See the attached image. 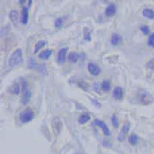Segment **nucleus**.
<instances>
[{"mask_svg":"<svg viewBox=\"0 0 154 154\" xmlns=\"http://www.w3.org/2000/svg\"><path fill=\"white\" fill-rule=\"evenodd\" d=\"M22 62H23V53H22V49H16V50L10 56V58H8V65H10L11 68H14V66L20 65Z\"/></svg>","mask_w":154,"mask_h":154,"instance_id":"f257e3e1","label":"nucleus"},{"mask_svg":"<svg viewBox=\"0 0 154 154\" xmlns=\"http://www.w3.org/2000/svg\"><path fill=\"white\" fill-rule=\"evenodd\" d=\"M34 116H35L34 111H31V109H24V111L20 112L19 119H20L22 123H29V122H31V120L34 119Z\"/></svg>","mask_w":154,"mask_h":154,"instance_id":"f03ea898","label":"nucleus"},{"mask_svg":"<svg viewBox=\"0 0 154 154\" xmlns=\"http://www.w3.org/2000/svg\"><path fill=\"white\" fill-rule=\"evenodd\" d=\"M68 60V48H61L57 53V62L60 65L65 64V61Z\"/></svg>","mask_w":154,"mask_h":154,"instance_id":"7ed1b4c3","label":"nucleus"},{"mask_svg":"<svg viewBox=\"0 0 154 154\" xmlns=\"http://www.w3.org/2000/svg\"><path fill=\"white\" fill-rule=\"evenodd\" d=\"M138 100L141 101L142 104H150L153 101V97H152V95L150 93H147V92H145V91H139L138 92Z\"/></svg>","mask_w":154,"mask_h":154,"instance_id":"20e7f679","label":"nucleus"},{"mask_svg":"<svg viewBox=\"0 0 154 154\" xmlns=\"http://www.w3.org/2000/svg\"><path fill=\"white\" fill-rule=\"evenodd\" d=\"M93 125H96V126H99V127L103 130V133H104V135L106 137H109L111 135V131H109V128H108V126L106 125V123L103 122V120H99V119H95L93 120Z\"/></svg>","mask_w":154,"mask_h":154,"instance_id":"39448f33","label":"nucleus"},{"mask_svg":"<svg viewBox=\"0 0 154 154\" xmlns=\"http://www.w3.org/2000/svg\"><path fill=\"white\" fill-rule=\"evenodd\" d=\"M88 72L92 76H99L101 73V69L99 68V65H96L95 62H89L88 64Z\"/></svg>","mask_w":154,"mask_h":154,"instance_id":"423d86ee","label":"nucleus"},{"mask_svg":"<svg viewBox=\"0 0 154 154\" xmlns=\"http://www.w3.org/2000/svg\"><path fill=\"white\" fill-rule=\"evenodd\" d=\"M128 131H130V123H128V122H126L125 125H123L122 130H120V134H119V137H118V141H120V142H122L123 139L126 138V135H127V134H128Z\"/></svg>","mask_w":154,"mask_h":154,"instance_id":"0eeeda50","label":"nucleus"},{"mask_svg":"<svg viewBox=\"0 0 154 154\" xmlns=\"http://www.w3.org/2000/svg\"><path fill=\"white\" fill-rule=\"evenodd\" d=\"M112 96H114V99H116V100H122L123 96H125V91H123V88L122 87L114 88V91H112Z\"/></svg>","mask_w":154,"mask_h":154,"instance_id":"6e6552de","label":"nucleus"},{"mask_svg":"<svg viewBox=\"0 0 154 154\" xmlns=\"http://www.w3.org/2000/svg\"><path fill=\"white\" fill-rule=\"evenodd\" d=\"M115 12H116V4L109 3V4L107 5L106 11H104V15L106 16H112V15H115Z\"/></svg>","mask_w":154,"mask_h":154,"instance_id":"1a4fd4ad","label":"nucleus"},{"mask_svg":"<svg viewBox=\"0 0 154 154\" xmlns=\"http://www.w3.org/2000/svg\"><path fill=\"white\" fill-rule=\"evenodd\" d=\"M10 93H12V95H19V93H20V91H23L22 89V87H20V84H19V82H14L12 85H11L10 87Z\"/></svg>","mask_w":154,"mask_h":154,"instance_id":"9d476101","label":"nucleus"},{"mask_svg":"<svg viewBox=\"0 0 154 154\" xmlns=\"http://www.w3.org/2000/svg\"><path fill=\"white\" fill-rule=\"evenodd\" d=\"M20 22L23 24L29 23V8L23 7V10H22V15H20Z\"/></svg>","mask_w":154,"mask_h":154,"instance_id":"9b49d317","label":"nucleus"},{"mask_svg":"<svg viewBox=\"0 0 154 154\" xmlns=\"http://www.w3.org/2000/svg\"><path fill=\"white\" fill-rule=\"evenodd\" d=\"M123 42V38L120 37L119 34H112V37H111V43L114 46H118V45H120V43Z\"/></svg>","mask_w":154,"mask_h":154,"instance_id":"f8f14e48","label":"nucleus"},{"mask_svg":"<svg viewBox=\"0 0 154 154\" xmlns=\"http://www.w3.org/2000/svg\"><path fill=\"white\" fill-rule=\"evenodd\" d=\"M79 60H80V54L76 53V51H72V53L68 54V61L72 62V64H76Z\"/></svg>","mask_w":154,"mask_h":154,"instance_id":"ddd939ff","label":"nucleus"},{"mask_svg":"<svg viewBox=\"0 0 154 154\" xmlns=\"http://www.w3.org/2000/svg\"><path fill=\"white\" fill-rule=\"evenodd\" d=\"M77 85H79V87H80V88H81V89H82V91H87V92H88V91H89V89H91V85H89V84H88V82H87V81H85V80H82V79L77 80Z\"/></svg>","mask_w":154,"mask_h":154,"instance_id":"4468645a","label":"nucleus"},{"mask_svg":"<svg viewBox=\"0 0 154 154\" xmlns=\"http://www.w3.org/2000/svg\"><path fill=\"white\" fill-rule=\"evenodd\" d=\"M31 99V91L27 89V91H23V96H22V104H27Z\"/></svg>","mask_w":154,"mask_h":154,"instance_id":"2eb2a0df","label":"nucleus"},{"mask_svg":"<svg viewBox=\"0 0 154 154\" xmlns=\"http://www.w3.org/2000/svg\"><path fill=\"white\" fill-rule=\"evenodd\" d=\"M53 122H54V127H56V133L60 134V133H61V130H62V122H61V119H60V118H54Z\"/></svg>","mask_w":154,"mask_h":154,"instance_id":"dca6fc26","label":"nucleus"},{"mask_svg":"<svg viewBox=\"0 0 154 154\" xmlns=\"http://www.w3.org/2000/svg\"><path fill=\"white\" fill-rule=\"evenodd\" d=\"M100 84H101V91H104V92H108V91H111V81H109L108 79L103 80Z\"/></svg>","mask_w":154,"mask_h":154,"instance_id":"f3484780","label":"nucleus"},{"mask_svg":"<svg viewBox=\"0 0 154 154\" xmlns=\"http://www.w3.org/2000/svg\"><path fill=\"white\" fill-rule=\"evenodd\" d=\"M10 19H11V22H12L14 24L18 23V20H19V14H18V11H15V10L10 11Z\"/></svg>","mask_w":154,"mask_h":154,"instance_id":"a211bd4d","label":"nucleus"},{"mask_svg":"<svg viewBox=\"0 0 154 154\" xmlns=\"http://www.w3.org/2000/svg\"><path fill=\"white\" fill-rule=\"evenodd\" d=\"M89 119H91V115L88 114V112H84V114L80 115V118H79V123H80V125H84V123H87Z\"/></svg>","mask_w":154,"mask_h":154,"instance_id":"6ab92c4d","label":"nucleus"},{"mask_svg":"<svg viewBox=\"0 0 154 154\" xmlns=\"http://www.w3.org/2000/svg\"><path fill=\"white\" fill-rule=\"evenodd\" d=\"M51 53H53V51H51L50 49H46V50H43V51L39 53V58L41 60H48L49 57L51 56Z\"/></svg>","mask_w":154,"mask_h":154,"instance_id":"aec40b11","label":"nucleus"},{"mask_svg":"<svg viewBox=\"0 0 154 154\" xmlns=\"http://www.w3.org/2000/svg\"><path fill=\"white\" fill-rule=\"evenodd\" d=\"M143 16H146L147 19H154V11L150 8H145L143 10Z\"/></svg>","mask_w":154,"mask_h":154,"instance_id":"412c9836","label":"nucleus"},{"mask_svg":"<svg viewBox=\"0 0 154 154\" xmlns=\"http://www.w3.org/2000/svg\"><path fill=\"white\" fill-rule=\"evenodd\" d=\"M45 45H46V41H43V39H42V41H39V42H38L37 45H35V48H34V53H39L41 49H42Z\"/></svg>","mask_w":154,"mask_h":154,"instance_id":"4be33fe9","label":"nucleus"},{"mask_svg":"<svg viewBox=\"0 0 154 154\" xmlns=\"http://www.w3.org/2000/svg\"><path fill=\"white\" fill-rule=\"evenodd\" d=\"M138 135L137 134H130V137H128V142H130V145H137L138 143Z\"/></svg>","mask_w":154,"mask_h":154,"instance_id":"5701e85b","label":"nucleus"},{"mask_svg":"<svg viewBox=\"0 0 154 154\" xmlns=\"http://www.w3.org/2000/svg\"><path fill=\"white\" fill-rule=\"evenodd\" d=\"M29 68H30V69H38V68H39V65L35 62L34 58H30L29 60Z\"/></svg>","mask_w":154,"mask_h":154,"instance_id":"b1692460","label":"nucleus"},{"mask_svg":"<svg viewBox=\"0 0 154 154\" xmlns=\"http://www.w3.org/2000/svg\"><path fill=\"white\" fill-rule=\"evenodd\" d=\"M111 122H112V125H114L115 128L119 127V120H118V116H116V115H112V116H111Z\"/></svg>","mask_w":154,"mask_h":154,"instance_id":"393cba45","label":"nucleus"},{"mask_svg":"<svg viewBox=\"0 0 154 154\" xmlns=\"http://www.w3.org/2000/svg\"><path fill=\"white\" fill-rule=\"evenodd\" d=\"M93 89H95V92L100 93L101 92V84H99V82H95V84H93Z\"/></svg>","mask_w":154,"mask_h":154,"instance_id":"a878e982","label":"nucleus"},{"mask_svg":"<svg viewBox=\"0 0 154 154\" xmlns=\"http://www.w3.org/2000/svg\"><path fill=\"white\" fill-rule=\"evenodd\" d=\"M84 37H85V41H91V32H89V29H84Z\"/></svg>","mask_w":154,"mask_h":154,"instance_id":"bb28decb","label":"nucleus"},{"mask_svg":"<svg viewBox=\"0 0 154 154\" xmlns=\"http://www.w3.org/2000/svg\"><path fill=\"white\" fill-rule=\"evenodd\" d=\"M146 68H147V69H150V70H154V58H152L149 62H147Z\"/></svg>","mask_w":154,"mask_h":154,"instance_id":"cd10ccee","label":"nucleus"},{"mask_svg":"<svg viewBox=\"0 0 154 154\" xmlns=\"http://www.w3.org/2000/svg\"><path fill=\"white\" fill-rule=\"evenodd\" d=\"M147 43H149L150 46H153V48H154V34H150V35H149V39H147Z\"/></svg>","mask_w":154,"mask_h":154,"instance_id":"c85d7f7f","label":"nucleus"},{"mask_svg":"<svg viewBox=\"0 0 154 154\" xmlns=\"http://www.w3.org/2000/svg\"><path fill=\"white\" fill-rule=\"evenodd\" d=\"M139 29H141V31L143 32V34H149V32H150V30H149V27H147V26H141Z\"/></svg>","mask_w":154,"mask_h":154,"instance_id":"c756f323","label":"nucleus"},{"mask_svg":"<svg viewBox=\"0 0 154 154\" xmlns=\"http://www.w3.org/2000/svg\"><path fill=\"white\" fill-rule=\"evenodd\" d=\"M8 30H10V26H5V27H3V29H2V37H5V35H7Z\"/></svg>","mask_w":154,"mask_h":154,"instance_id":"7c9ffc66","label":"nucleus"},{"mask_svg":"<svg viewBox=\"0 0 154 154\" xmlns=\"http://www.w3.org/2000/svg\"><path fill=\"white\" fill-rule=\"evenodd\" d=\"M61 24H62V18L57 19L56 20V27H61Z\"/></svg>","mask_w":154,"mask_h":154,"instance_id":"2f4dec72","label":"nucleus"},{"mask_svg":"<svg viewBox=\"0 0 154 154\" xmlns=\"http://www.w3.org/2000/svg\"><path fill=\"white\" fill-rule=\"evenodd\" d=\"M91 101H93V104H95L96 107H100V104L97 103V100H95V99H92V100H91Z\"/></svg>","mask_w":154,"mask_h":154,"instance_id":"473e14b6","label":"nucleus"}]
</instances>
